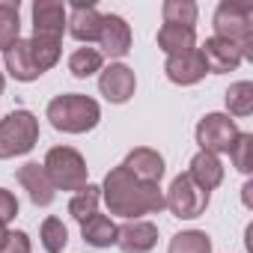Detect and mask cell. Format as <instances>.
Returning a JSON list of instances; mask_svg holds the SVG:
<instances>
[{
  "label": "cell",
  "mask_w": 253,
  "mask_h": 253,
  "mask_svg": "<svg viewBox=\"0 0 253 253\" xmlns=\"http://www.w3.org/2000/svg\"><path fill=\"white\" fill-rule=\"evenodd\" d=\"M0 253H30V238H27V232H21V229L9 232L6 241L0 244Z\"/></svg>",
  "instance_id": "cell-30"
},
{
  "label": "cell",
  "mask_w": 253,
  "mask_h": 253,
  "mask_svg": "<svg viewBox=\"0 0 253 253\" xmlns=\"http://www.w3.org/2000/svg\"><path fill=\"white\" fill-rule=\"evenodd\" d=\"M167 253H211V238L200 229H188L170 238V250Z\"/></svg>",
  "instance_id": "cell-24"
},
{
  "label": "cell",
  "mask_w": 253,
  "mask_h": 253,
  "mask_svg": "<svg viewBox=\"0 0 253 253\" xmlns=\"http://www.w3.org/2000/svg\"><path fill=\"white\" fill-rule=\"evenodd\" d=\"M122 167L128 170L134 179L149 182V185H158V182H161V176H164V158H161L155 149H146V146L131 149L128 155H125Z\"/></svg>",
  "instance_id": "cell-15"
},
{
  "label": "cell",
  "mask_w": 253,
  "mask_h": 253,
  "mask_svg": "<svg viewBox=\"0 0 253 253\" xmlns=\"http://www.w3.org/2000/svg\"><path fill=\"white\" fill-rule=\"evenodd\" d=\"M164 72H167V78H170L173 84H179V86H191V84L203 81L209 69H206V60H203L200 48H194V51H188V54L167 57Z\"/></svg>",
  "instance_id": "cell-13"
},
{
  "label": "cell",
  "mask_w": 253,
  "mask_h": 253,
  "mask_svg": "<svg viewBox=\"0 0 253 253\" xmlns=\"http://www.w3.org/2000/svg\"><path fill=\"white\" fill-rule=\"evenodd\" d=\"M188 176L194 179V185H200L203 191L211 194V191L223 182V167H220L217 155H211V152H197V155L191 158Z\"/></svg>",
  "instance_id": "cell-18"
},
{
  "label": "cell",
  "mask_w": 253,
  "mask_h": 253,
  "mask_svg": "<svg viewBox=\"0 0 253 253\" xmlns=\"http://www.w3.org/2000/svg\"><path fill=\"white\" fill-rule=\"evenodd\" d=\"M66 24H69L66 3H57V0H36L33 3V36L36 39L60 42Z\"/></svg>",
  "instance_id": "cell-8"
},
{
  "label": "cell",
  "mask_w": 253,
  "mask_h": 253,
  "mask_svg": "<svg viewBox=\"0 0 253 253\" xmlns=\"http://www.w3.org/2000/svg\"><path fill=\"white\" fill-rule=\"evenodd\" d=\"M226 107L232 116H250L253 113V84L238 81L226 89Z\"/></svg>",
  "instance_id": "cell-25"
},
{
  "label": "cell",
  "mask_w": 253,
  "mask_h": 253,
  "mask_svg": "<svg viewBox=\"0 0 253 253\" xmlns=\"http://www.w3.org/2000/svg\"><path fill=\"white\" fill-rule=\"evenodd\" d=\"M6 235H9V229H6L3 223H0V244H3V241H6Z\"/></svg>",
  "instance_id": "cell-32"
},
{
  "label": "cell",
  "mask_w": 253,
  "mask_h": 253,
  "mask_svg": "<svg viewBox=\"0 0 253 253\" xmlns=\"http://www.w3.org/2000/svg\"><path fill=\"white\" fill-rule=\"evenodd\" d=\"M18 182H21V188L27 191V197H30L33 206H51V203H54V191H57V188H54V182L48 179V173H45L42 164L30 161V164L18 167Z\"/></svg>",
  "instance_id": "cell-14"
},
{
  "label": "cell",
  "mask_w": 253,
  "mask_h": 253,
  "mask_svg": "<svg viewBox=\"0 0 253 253\" xmlns=\"http://www.w3.org/2000/svg\"><path fill=\"white\" fill-rule=\"evenodd\" d=\"M238 125L235 119H229L226 113H206L197 125V143H200V152H211V155H220V152H229L235 137H238Z\"/></svg>",
  "instance_id": "cell-7"
},
{
  "label": "cell",
  "mask_w": 253,
  "mask_h": 253,
  "mask_svg": "<svg viewBox=\"0 0 253 253\" xmlns=\"http://www.w3.org/2000/svg\"><path fill=\"white\" fill-rule=\"evenodd\" d=\"M69 33L78 39V42H98V33H101V12L92 6V3H75L69 9Z\"/></svg>",
  "instance_id": "cell-16"
},
{
  "label": "cell",
  "mask_w": 253,
  "mask_h": 253,
  "mask_svg": "<svg viewBox=\"0 0 253 253\" xmlns=\"http://www.w3.org/2000/svg\"><path fill=\"white\" fill-rule=\"evenodd\" d=\"M116 244L122 253H149L158 244V226L149 220H128L116 226Z\"/></svg>",
  "instance_id": "cell-11"
},
{
  "label": "cell",
  "mask_w": 253,
  "mask_h": 253,
  "mask_svg": "<svg viewBox=\"0 0 253 253\" xmlns=\"http://www.w3.org/2000/svg\"><path fill=\"white\" fill-rule=\"evenodd\" d=\"M134 72L128 66H122V63H110L107 69H101V78H98V89L107 101L113 104H125L131 95H134Z\"/></svg>",
  "instance_id": "cell-9"
},
{
  "label": "cell",
  "mask_w": 253,
  "mask_h": 253,
  "mask_svg": "<svg viewBox=\"0 0 253 253\" xmlns=\"http://www.w3.org/2000/svg\"><path fill=\"white\" fill-rule=\"evenodd\" d=\"M15 214H18V200H15V194L6 191V188H0V223L6 226Z\"/></svg>",
  "instance_id": "cell-31"
},
{
  "label": "cell",
  "mask_w": 253,
  "mask_h": 253,
  "mask_svg": "<svg viewBox=\"0 0 253 253\" xmlns=\"http://www.w3.org/2000/svg\"><path fill=\"white\" fill-rule=\"evenodd\" d=\"M164 24L194 27L197 24V3H191V0H167L164 3Z\"/></svg>",
  "instance_id": "cell-26"
},
{
  "label": "cell",
  "mask_w": 253,
  "mask_h": 253,
  "mask_svg": "<svg viewBox=\"0 0 253 253\" xmlns=\"http://www.w3.org/2000/svg\"><path fill=\"white\" fill-rule=\"evenodd\" d=\"M81 235L92 247H110V244H116V223L104 214H92L81 223Z\"/></svg>",
  "instance_id": "cell-20"
},
{
  "label": "cell",
  "mask_w": 253,
  "mask_h": 253,
  "mask_svg": "<svg viewBox=\"0 0 253 253\" xmlns=\"http://www.w3.org/2000/svg\"><path fill=\"white\" fill-rule=\"evenodd\" d=\"M3 84H6V81H3V72H0V92H3Z\"/></svg>",
  "instance_id": "cell-33"
},
{
  "label": "cell",
  "mask_w": 253,
  "mask_h": 253,
  "mask_svg": "<svg viewBox=\"0 0 253 253\" xmlns=\"http://www.w3.org/2000/svg\"><path fill=\"white\" fill-rule=\"evenodd\" d=\"M39 140V119L30 110H12L6 119H0V161L24 155Z\"/></svg>",
  "instance_id": "cell-4"
},
{
  "label": "cell",
  "mask_w": 253,
  "mask_h": 253,
  "mask_svg": "<svg viewBox=\"0 0 253 253\" xmlns=\"http://www.w3.org/2000/svg\"><path fill=\"white\" fill-rule=\"evenodd\" d=\"M101 57L119 60L131 51V27L119 15H101V33H98Z\"/></svg>",
  "instance_id": "cell-10"
},
{
  "label": "cell",
  "mask_w": 253,
  "mask_h": 253,
  "mask_svg": "<svg viewBox=\"0 0 253 253\" xmlns=\"http://www.w3.org/2000/svg\"><path fill=\"white\" fill-rule=\"evenodd\" d=\"M39 238H42V247H45L48 253H63V247H66V241H69V229H66V223H63L60 217H48V220L42 223Z\"/></svg>",
  "instance_id": "cell-27"
},
{
  "label": "cell",
  "mask_w": 253,
  "mask_h": 253,
  "mask_svg": "<svg viewBox=\"0 0 253 253\" xmlns=\"http://www.w3.org/2000/svg\"><path fill=\"white\" fill-rule=\"evenodd\" d=\"M98 200H101V188L86 185V188H81V191L72 197V203H69V214H72L78 223H84L86 217L98 214Z\"/></svg>",
  "instance_id": "cell-22"
},
{
  "label": "cell",
  "mask_w": 253,
  "mask_h": 253,
  "mask_svg": "<svg viewBox=\"0 0 253 253\" xmlns=\"http://www.w3.org/2000/svg\"><path fill=\"white\" fill-rule=\"evenodd\" d=\"M101 63H104V57L98 48H78L69 57V72L75 78H89V75L101 72Z\"/></svg>",
  "instance_id": "cell-23"
},
{
  "label": "cell",
  "mask_w": 253,
  "mask_h": 253,
  "mask_svg": "<svg viewBox=\"0 0 253 253\" xmlns=\"http://www.w3.org/2000/svg\"><path fill=\"white\" fill-rule=\"evenodd\" d=\"M200 54H203V60H206V69L214 72V75L232 72V69H238L241 60H244L241 51H238V45H232V42H226V39H220V36L206 39V45L200 48Z\"/></svg>",
  "instance_id": "cell-12"
},
{
  "label": "cell",
  "mask_w": 253,
  "mask_h": 253,
  "mask_svg": "<svg viewBox=\"0 0 253 253\" xmlns=\"http://www.w3.org/2000/svg\"><path fill=\"white\" fill-rule=\"evenodd\" d=\"M214 36L238 45L244 60H253V3L250 0H223L214 9Z\"/></svg>",
  "instance_id": "cell-3"
},
{
  "label": "cell",
  "mask_w": 253,
  "mask_h": 253,
  "mask_svg": "<svg viewBox=\"0 0 253 253\" xmlns=\"http://www.w3.org/2000/svg\"><path fill=\"white\" fill-rule=\"evenodd\" d=\"M45 173L48 179L54 182V188L60 191H81L86 188V161L78 149L72 146H54L48 155H45Z\"/></svg>",
  "instance_id": "cell-5"
},
{
  "label": "cell",
  "mask_w": 253,
  "mask_h": 253,
  "mask_svg": "<svg viewBox=\"0 0 253 253\" xmlns=\"http://www.w3.org/2000/svg\"><path fill=\"white\" fill-rule=\"evenodd\" d=\"M229 158H232L235 170H241V173H250V170H253V134L241 131V134L235 137L232 149H229Z\"/></svg>",
  "instance_id": "cell-29"
},
{
  "label": "cell",
  "mask_w": 253,
  "mask_h": 253,
  "mask_svg": "<svg viewBox=\"0 0 253 253\" xmlns=\"http://www.w3.org/2000/svg\"><path fill=\"white\" fill-rule=\"evenodd\" d=\"M30 54H33V63L39 66V72H48L57 66L60 60V42H51V39H30Z\"/></svg>",
  "instance_id": "cell-28"
},
{
  "label": "cell",
  "mask_w": 253,
  "mask_h": 253,
  "mask_svg": "<svg viewBox=\"0 0 253 253\" xmlns=\"http://www.w3.org/2000/svg\"><path fill=\"white\" fill-rule=\"evenodd\" d=\"M101 197H104L110 214L128 217V220H131V217L137 220L140 214H152V211H161V209H164V194H161V188L134 179L122 164L113 167V170L104 176Z\"/></svg>",
  "instance_id": "cell-1"
},
{
  "label": "cell",
  "mask_w": 253,
  "mask_h": 253,
  "mask_svg": "<svg viewBox=\"0 0 253 253\" xmlns=\"http://www.w3.org/2000/svg\"><path fill=\"white\" fill-rule=\"evenodd\" d=\"M18 39H21L18 0H0V51H6Z\"/></svg>",
  "instance_id": "cell-21"
},
{
  "label": "cell",
  "mask_w": 253,
  "mask_h": 253,
  "mask_svg": "<svg viewBox=\"0 0 253 253\" xmlns=\"http://www.w3.org/2000/svg\"><path fill=\"white\" fill-rule=\"evenodd\" d=\"M206 206H209V191H203L200 185H194V179L188 173L176 176L173 185H170V191H167V197H164V209H170L182 220L200 217L206 211Z\"/></svg>",
  "instance_id": "cell-6"
},
{
  "label": "cell",
  "mask_w": 253,
  "mask_h": 253,
  "mask_svg": "<svg viewBox=\"0 0 253 253\" xmlns=\"http://www.w3.org/2000/svg\"><path fill=\"white\" fill-rule=\"evenodd\" d=\"M48 119L57 131H66V134H84V131H92L98 119H101V107L95 98L89 95H81V92H66V95H57L51 98L48 104Z\"/></svg>",
  "instance_id": "cell-2"
},
{
  "label": "cell",
  "mask_w": 253,
  "mask_h": 253,
  "mask_svg": "<svg viewBox=\"0 0 253 253\" xmlns=\"http://www.w3.org/2000/svg\"><path fill=\"white\" fill-rule=\"evenodd\" d=\"M3 63H6V72H9L15 81H24V84L36 81V78L42 75V72H39V66L33 63L30 39H18L15 45H9V48L3 51Z\"/></svg>",
  "instance_id": "cell-17"
},
{
  "label": "cell",
  "mask_w": 253,
  "mask_h": 253,
  "mask_svg": "<svg viewBox=\"0 0 253 253\" xmlns=\"http://www.w3.org/2000/svg\"><path fill=\"white\" fill-rule=\"evenodd\" d=\"M158 48L167 57H179L197 48V30L194 27H179V24H164L158 30Z\"/></svg>",
  "instance_id": "cell-19"
}]
</instances>
